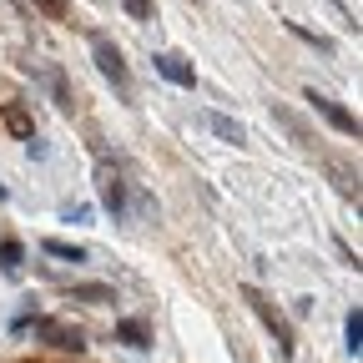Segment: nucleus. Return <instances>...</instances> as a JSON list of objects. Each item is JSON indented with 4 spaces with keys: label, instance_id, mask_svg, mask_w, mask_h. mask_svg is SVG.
Instances as JSON below:
<instances>
[{
    "label": "nucleus",
    "instance_id": "f257e3e1",
    "mask_svg": "<svg viewBox=\"0 0 363 363\" xmlns=\"http://www.w3.org/2000/svg\"><path fill=\"white\" fill-rule=\"evenodd\" d=\"M247 303H252V313L262 318V328H267L272 338H278V353H283V358H293V328H288V318H283L278 308H272L257 288H247Z\"/></svg>",
    "mask_w": 363,
    "mask_h": 363
},
{
    "label": "nucleus",
    "instance_id": "f03ea898",
    "mask_svg": "<svg viewBox=\"0 0 363 363\" xmlns=\"http://www.w3.org/2000/svg\"><path fill=\"white\" fill-rule=\"evenodd\" d=\"M91 61L101 66V76L116 86V91H126L131 86V71H126V61H121V51L106 40V35H91Z\"/></svg>",
    "mask_w": 363,
    "mask_h": 363
},
{
    "label": "nucleus",
    "instance_id": "7ed1b4c3",
    "mask_svg": "<svg viewBox=\"0 0 363 363\" xmlns=\"http://www.w3.org/2000/svg\"><path fill=\"white\" fill-rule=\"evenodd\" d=\"M26 328H35L51 348H61V353H81L86 348V338H81V328H66V323H56V318H35V323H26Z\"/></svg>",
    "mask_w": 363,
    "mask_h": 363
},
{
    "label": "nucleus",
    "instance_id": "20e7f679",
    "mask_svg": "<svg viewBox=\"0 0 363 363\" xmlns=\"http://www.w3.org/2000/svg\"><path fill=\"white\" fill-rule=\"evenodd\" d=\"M303 101H308V106H313L318 116H323L328 126H338L343 136H358V116H353V111H343V106H338L333 96H323V91H308V96H303Z\"/></svg>",
    "mask_w": 363,
    "mask_h": 363
},
{
    "label": "nucleus",
    "instance_id": "39448f33",
    "mask_svg": "<svg viewBox=\"0 0 363 363\" xmlns=\"http://www.w3.org/2000/svg\"><path fill=\"white\" fill-rule=\"evenodd\" d=\"M152 66H157V71H162L172 86H187V91L197 86V71H192V61H187V56H177V51H157V56H152Z\"/></svg>",
    "mask_w": 363,
    "mask_h": 363
},
{
    "label": "nucleus",
    "instance_id": "423d86ee",
    "mask_svg": "<svg viewBox=\"0 0 363 363\" xmlns=\"http://www.w3.org/2000/svg\"><path fill=\"white\" fill-rule=\"evenodd\" d=\"M202 126L217 136V142H233V147H247V131H242V121H233V116H222V111H202Z\"/></svg>",
    "mask_w": 363,
    "mask_h": 363
},
{
    "label": "nucleus",
    "instance_id": "0eeeda50",
    "mask_svg": "<svg viewBox=\"0 0 363 363\" xmlns=\"http://www.w3.org/2000/svg\"><path fill=\"white\" fill-rule=\"evenodd\" d=\"M116 338H121L126 348H136V353L152 348V328H147V323H136V318H121V323H116Z\"/></svg>",
    "mask_w": 363,
    "mask_h": 363
},
{
    "label": "nucleus",
    "instance_id": "6e6552de",
    "mask_svg": "<svg viewBox=\"0 0 363 363\" xmlns=\"http://www.w3.org/2000/svg\"><path fill=\"white\" fill-rule=\"evenodd\" d=\"M40 252H45V257H61V262H86V247H81V242H66V238H45Z\"/></svg>",
    "mask_w": 363,
    "mask_h": 363
},
{
    "label": "nucleus",
    "instance_id": "1a4fd4ad",
    "mask_svg": "<svg viewBox=\"0 0 363 363\" xmlns=\"http://www.w3.org/2000/svg\"><path fill=\"white\" fill-rule=\"evenodd\" d=\"M101 202L111 207V217H121V212H126V187L116 182V172H106V177H101Z\"/></svg>",
    "mask_w": 363,
    "mask_h": 363
},
{
    "label": "nucleus",
    "instance_id": "9d476101",
    "mask_svg": "<svg viewBox=\"0 0 363 363\" xmlns=\"http://www.w3.org/2000/svg\"><path fill=\"white\" fill-rule=\"evenodd\" d=\"M343 338H348V353L358 358V348H363V313H358V308L343 318Z\"/></svg>",
    "mask_w": 363,
    "mask_h": 363
},
{
    "label": "nucleus",
    "instance_id": "9b49d317",
    "mask_svg": "<svg viewBox=\"0 0 363 363\" xmlns=\"http://www.w3.org/2000/svg\"><path fill=\"white\" fill-rule=\"evenodd\" d=\"M26 262V247L16 242V238H0V267H6V272H16Z\"/></svg>",
    "mask_w": 363,
    "mask_h": 363
},
{
    "label": "nucleus",
    "instance_id": "f8f14e48",
    "mask_svg": "<svg viewBox=\"0 0 363 363\" xmlns=\"http://www.w3.org/2000/svg\"><path fill=\"white\" fill-rule=\"evenodd\" d=\"M71 298H81V303H116V298H111V288H101V283H76V288H71Z\"/></svg>",
    "mask_w": 363,
    "mask_h": 363
},
{
    "label": "nucleus",
    "instance_id": "ddd939ff",
    "mask_svg": "<svg viewBox=\"0 0 363 363\" xmlns=\"http://www.w3.org/2000/svg\"><path fill=\"white\" fill-rule=\"evenodd\" d=\"M0 121H6L16 136H26V142H30V131H35V126H30V116H26L21 106H6V111H0Z\"/></svg>",
    "mask_w": 363,
    "mask_h": 363
},
{
    "label": "nucleus",
    "instance_id": "4468645a",
    "mask_svg": "<svg viewBox=\"0 0 363 363\" xmlns=\"http://www.w3.org/2000/svg\"><path fill=\"white\" fill-rule=\"evenodd\" d=\"M288 30H293V35H303L308 45H318V51H333V40H328V35H313V30H308V26H298V21H293Z\"/></svg>",
    "mask_w": 363,
    "mask_h": 363
},
{
    "label": "nucleus",
    "instance_id": "2eb2a0df",
    "mask_svg": "<svg viewBox=\"0 0 363 363\" xmlns=\"http://www.w3.org/2000/svg\"><path fill=\"white\" fill-rule=\"evenodd\" d=\"M131 21H152V0H121Z\"/></svg>",
    "mask_w": 363,
    "mask_h": 363
},
{
    "label": "nucleus",
    "instance_id": "dca6fc26",
    "mask_svg": "<svg viewBox=\"0 0 363 363\" xmlns=\"http://www.w3.org/2000/svg\"><path fill=\"white\" fill-rule=\"evenodd\" d=\"M30 6H40L51 21H66V0H30Z\"/></svg>",
    "mask_w": 363,
    "mask_h": 363
},
{
    "label": "nucleus",
    "instance_id": "f3484780",
    "mask_svg": "<svg viewBox=\"0 0 363 363\" xmlns=\"http://www.w3.org/2000/svg\"><path fill=\"white\" fill-rule=\"evenodd\" d=\"M26 363H40V358H26Z\"/></svg>",
    "mask_w": 363,
    "mask_h": 363
},
{
    "label": "nucleus",
    "instance_id": "a211bd4d",
    "mask_svg": "<svg viewBox=\"0 0 363 363\" xmlns=\"http://www.w3.org/2000/svg\"><path fill=\"white\" fill-rule=\"evenodd\" d=\"M0 197H6V187H0Z\"/></svg>",
    "mask_w": 363,
    "mask_h": 363
}]
</instances>
